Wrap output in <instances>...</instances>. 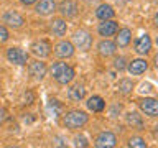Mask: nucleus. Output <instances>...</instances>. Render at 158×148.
<instances>
[{"label": "nucleus", "mask_w": 158, "mask_h": 148, "mask_svg": "<svg viewBox=\"0 0 158 148\" xmlns=\"http://www.w3.org/2000/svg\"><path fill=\"white\" fill-rule=\"evenodd\" d=\"M28 71H30V74H31L33 77L41 79L44 74H46V64H44L43 61H40V59H36V61H31V63H30Z\"/></svg>", "instance_id": "nucleus-12"}, {"label": "nucleus", "mask_w": 158, "mask_h": 148, "mask_svg": "<svg viewBox=\"0 0 158 148\" xmlns=\"http://www.w3.org/2000/svg\"><path fill=\"white\" fill-rule=\"evenodd\" d=\"M84 94H86V89H84L81 84H76V86H73L68 91V97H69V101H73V102H79L84 99Z\"/></svg>", "instance_id": "nucleus-18"}, {"label": "nucleus", "mask_w": 158, "mask_h": 148, "mask_svg": "<svg viewBox=\"0 0 158 148\" xmlns=\"http://www.w3.org/2000/svg\"><path fill=\"white\" fill-rule=\"evenodd\" d=\"M58 10L63 17L73 18V17H76V13H77V3L73 2V0H63V2L59 3Z\"/></svg>", "instance_id": "nucleus-8"}, {"label": "nucleus", "mask_w": 158, "mask_h": 148, "mask_svg": "<svg viewBox=\"0 0 158 148\" xmlns=\"http://www.w3.org/2000/svg\"><path fill=\"white\" fill-rule=\"evenodd\" d=\"M31 53L36 58H46L49 53H51V44H49L46 39H38V41L31 43Z\"/></svg>", "instance_id": "nucleus-6"}, {"label": "nucleus", "mask_w": 158, "mask_h": 148, "mask_svg": "<svg viewBox=\"0 0 158 148\" xmlns=\"http://www.w3.org/2000/svg\"><path fill=\"white\" fill-rule=\"evenodd\" d=\"M35 10L40 15H49L56 10V3H54V0H40Z\"/></svg>", "instance_id": "nucleus-14"}, {"label": "nucleus", "mask_w": 158, "mask_h": 148, "mask_svg": "<svg viewBox=\"0 0 158 148\" xmlns=\"http://www.w3.org/2000/svg\"><path fill=\"white\" fill-rule=\"evenodd\" d=\"M87 113L82 112V110H71L68 112L63 118V123L64 127L69 128V130H76V128H81L87 123Z\"/></svg>", "instance_id": "nucleus-2"}, {"label": "nucleus", "mask_w": 158, "mask_h": 148, "mask_svg": "<svg viewBox=\"0 0 158 148\" xmlns=\"http://www.w3.org/2000/svg\"><path fill=\"white\" fill-rule=\"evenodd\" d=\"M104 107H106V102H104L102 97H99V96L89 97V101H87V109H89V110H92V112H102Z\"/></svg>", "instance_id": "nucleus-20"}, {"label": "nucleus", "mask_w": 158, "mask_h": 148, "mask_svg": "<svg viewBox=\"0 0 158 148\" xmlns=\"http://www.w3.org/2000/svg\"><path fill=\"white\" fill-rule=\"evenodd\" d=\"M156 44H158V36H156Z\"/></svg>", "instance_id": "nucleus-35"}, {"label": "nucleus", "mask_w": 158, "mask_h": 148, "mask_svg": "<svg viewBox=\"0 0 158 148\" xmlns=\"http://www.w3.org/2000/svg\"><path fill=\"white\" fill-rule=\"evenodd\" d=\"M51 76L59 84H69L74 79V69L66 63H56L51 68Z\"/></svg>", "instance_id": "nucleus-1"}, {"label": "nucleus", "mask_w": 158, "mask_h": 148, "mask_svg": "<svg viewBox=\"0 0 158 148\" xmlns=\"http://www.w3.org/2000/svg\"><path fill=\"white\" fill-rule=\"evenodd\" d=\"M155 66L158 68V54H156V56H155Z\"/></svg>", "instance_id": "nucleus-33"}, {"label": "nucleus", "mask_w": 158, "mask_h": 148, "mask_svg": "<svg viewBox=\"0 0 158 148\" xmlns=\"http://www.w3.org/2000/svg\"><path fill=\"white\" fill-rule=\"evenodd\" d=\"M117 145V138L112 132H102L96 138V146L97 148H112Z\"/></svg>", "instance_id": "nucleus-7"}, {"label": "nucleus", "mask_w": 158, "mask_h": 148, "mask_svg": "<svg viewBox=\"0 0 158 148\" xmlns=\"http://www.w3.org/2000/svg\"><path fill=\"white\" fill-rule=\"evenodd\" d=\"M20 2H22L23 5H31V3L36 2V0H20Z\"/></svg>", "instance_id": "nucleus-32"}, {"label": "nucleus", "mask_w": 158, "mask_h": 148, "mask_svg": "<svg viewBox=\"0 0 158 148\" xmlns=\"http://www.w3.org/2000/svg\"><path fill=\"white\" fill-rule=\"evenodd\" d=\"M155 25H156V27H158V13L155 15Z\"/></svg>", "instance_id": "nucleus-34"}, {"label": "nucleus", "mask_w": 158, "mask_h": 148, "mask_svg": "<svg viewBox=\"0 0 158 148\" xmlns=\"http://www.w3.org/2000/svg\"><path fill=\"white\" fill-rule=\"evenodd\" d=\"M7 59L13 64L23 66V64L28 63V53H25L23 49H20V48H10L7 51Z\"/></svg>", "instance_id": "nucleus-5"}, {"label": "nucleus", "mask_w": 158, "mask_h": 148, "mask_svg": "<svg viewBox=\"0 0 158 148\" xmlns=\"http://www.w3.org/2000/svg\"><path fill=\"white\" fill-rule=\"evenodd\" d=\"M74 53V44L69 43V41H59L56 46H54V54H56L58 58H71Z\"/></svg>", "instance_id": "nucleus-9"}, {"label": "nucleus", "mask_w": 158, "mask_h": 148, "mask_svg": "<svg viewBox=\"0 0 158 148\" xmlns=\"http://www.w3.org/2000/svg\"><path fill=\"white\" fill-rule=\"evenodd\" d=\"M132 87H133V84H132V81H128V79H122V81L118 82V91L122 94H128L132 91Z\"/></svg>", "instance_id": "nucleus-23"}, {"label": "nucleus", "mask_w": 158, "mask_h": 148, "mask_svg": "<svg viewBox=\"0 0 158 148\" xmlns=\"http://www.w3.org/2000/svg\"><path fill=\"white\" fill-rule=\"evenodd\" d=\"M147 68H148V63L145 59H133V61L127 66L130 74H142V72L147 71Z\"/></svg>", "instance_id": "nucleus-15"}, {"label": "nucleus", "mask_w": 158, "mask_h": 148, "mask_svg": "<svg viewBox=\"0 0 158 148\" xmlns=\"http://www.w3.org/2000/svg\"><path fill=\"white\" fill-rule=\"evenodd\" d=\"M115 48H117V44L115 43H112V41H109V39H104V41H101L97 44V49H99V53L102 54V56H112L114 53H115Z\"/></svg>", "instance_id": "nucleus-17"}, {"label": "nucleus", "mask_w": 158, "mask_h": 148, "mask_svg": "<svg viewBox=\"0 0 158 148\" xmlns=\"http://www.w3.org/2000/svg\"><path fill=\"white\" fill-rule=\"evenodd\" d=\"M138 107H140V110L145 113V115H150V117L158 115V101L156 99H150V97L140 99V101H138Z\"/></svg>", "instance_id": "nucleus-4"}, {"label": "nucleus", "mask_w": 158, "mask_h": 148, "mask_svg": "<svg viewBox=\"0 0 158 148\" xmlns=\"http://www.w3.org/2000/svg\"><path fill=\"white\" fill-rule=\"evenodd\" d=\"M3 23H7L8 27H12V28H20L25 23V20H23V17L20 13L10 10V12H7L3 15Z\"/></svg>", "instance_id": "nucleus-10"}, {"label": "nucleus", "mask_w": 158, "mask_h": 148, "mask_svg": "<svg viewBox=\"0 0 158 148\" xmlns=\"http://www.w3.org/2000/svg\"><path fill=\"white\" fill-rule=\"evenodd\" d=\"M73 44L76 48H79L81 51H87L91 49V44H92V36L91 33L86 31V30H77L73 36Z\"/></svg>", "instance_id": "nucleus-3"}, {"label": "nucleus", "mask_w": 158, "mask_h": 148, "mask_svg": "<svg viewBox=\"0 0 158 148\" xmlns=\"http://www.w3.org/2000/svg\"><path fill=\"white\" fill-rule=\"evenodd\" d=\"M130 38H132V31L128 28H122L118 30V35L115 38V44L118 48H125L128 43H130Z\"/></svg>", "instance_id": "nucleus-16"}, {"label": "nucleus", "mask_w": 158, "mask_h": 148, "mask_svg": "<svg viewBox=\"0 0 158 148\" xmlns=\"http://www.w3.org/2000/svg\"><path fill=\"white\" fill-rule=\"evenodd\" d=\"M127 123L128 125H132V127H135V128H143V120H142V117L138 115L137 112H130V113H127Z\"/></svg>", "instance_id": "nucleus-22"}, {"label": "nucleus", "mask_w": 158, "mask_h": 148, "mask_svg": "<svg viewBox=\"0 0 158 148\" xmlns=\"http://www.w3.org/2000/svg\"><path fill=\"white\" fill-rule=\"evenodd\" d=\"M25 101H27L25 104H31L33 102V94L31 92H27V94H25Z\"/></svg>", "instance_id": "nucleus-30"}, {"label": "nucleus", "mask_w": 158, "mask_h": 148, "mask_svg": "<svg viewBox=\"0 0 158 148\" xmlns=\"http://www.w3.org/2000/svg\"><path fill=\"white\" fill-rule=\"evenodd\" d=\"M114 68L118 69V71H122V69H125V58H117L115 61H114Z\"/></svg>", "instance_id": "nucleus-26"}, {"label": "nucleus", "mask_w": 158, "mask_h": 148, "mask_svg": "<svg viewBox=\"0 0 158 148\" xmlns=\"http://www.w3.org/2000/svg\"><path fill=\"white\" fill-rule=\"evenodd\" d=\"M48 110L53 112V115H58V113H61L63 105H61V104H59L58 101H49V104H48Z\"/></svg>", "instance_id": "nucleus-24"}, {"label": "nucleus", "mask_w": 158, "mask_h": 148, "mask_svg": "<svg viewBox=\"0 0 158 148\" xmlns=\"http://www.w3.org/2000/svg\"><path fill=\"white\" fill-rule=\"evenodd\" d=\"M142 92H150V84H142Z\"/></svg>", "instance_id": "nucleus-31"}, {"label": "nucleus", "mask_w": 158, "mask_h": 148, "mask_svg": "<svg viewBox=\"0 0 158 148\" xmlns=\"http://www.w3.org/2000/svg\"><path fill=\"white\" fill-rule=\"evenodd\" d=\"M66 30H68V27H66V22H64V20L56 18L51 22V31H53L54 36H63V35L66 33Z\"/></svg>", "instance_id": "nucleus-21"}, {"label": "nucleus", "mask_w": 158, "mask_h": 148, "mask_svg": "<svg viewBox=\"0 0 158 148\" xmlns=\"http://www.w3.org/2000/svg\"><path fill=\"white\" fill-rule=\"evenodd\" d=\"M117 30H118V27L115 22H112V20H102V23L99 25L97 31L101 36H112V35L117 33Z\"/></svg>", "instance_id": "nucleus-11"}, {"label": "nucleus", "mask_w": 158, "mask_h": 148, "mask_svg": "<svg viewBox=\"0 0 158 148\" xmlns=\"http://www.w3.org/2000/svg\"><path fill=\"white\" fill-rule=\"evenodd\" d=\"M7 118V110H5L3 107H0V125L3 123V120Z\"/></svg>", "instance_id": "nucleus-29"}, {"label": "nucleus", "mask_w": 158, "mask_h": 148, "mask_svg": "<svg viewBox=\"0 0 158 148\" xmlns=\"http://www.w3.org/2000/svg\"><path fill=\"white\" fill-rule=\"evenodd\" d=\"M152 49V39L148 35H142L140 38L135 41V51L138 54H147Z\"/></svg>", "instance_id": "nucleus-13"}, {"label": "nucleus", "mask_w": 158, "mask_h": 148, "mask_svg": "<svg viewBox=\"0 0 158 148\" xmlns=\"http://www.w3.org/2000/svg\"><path fill=\"white\" fill-rule=\"evenodd\" d=\"M128 146L145 148V146H147V143H145V140H143V138H140V137H133V138H130V140H128Z\"/></svg>", "instance_id": "nucleus-25"}, {"label": "nucleus", "mask_w": 158, "mask_h": 148, "mask_svg": "<svg viewBox=\"0 0 158 148\" xmlns=\"http://www.w3.org/2000/svg\"><path fill=\"white\" fill-rule=\"evenodd\" d=\"M74 145H76V146H87L89 143H87V140H86V137L79 135V137L74 138Z\"/></svg>", "instance_id": "nucleus-27"}, {"label": "nucleus", "mask_w": 158, "mask_h": 148, "mask_svg": "<svg viewBox=\"0 0 158 148\" xmlns=\"http://www.w3.org/2000/svg\"><path fill=\"white\" fill-rule=\"evenodd\" d=\"M7 39H8V30L3 25H0V43H5Z\"/></svg>", "instance_id": "nucleus-28"}, {"label": "nucleus", "mask_w": 158, "mask_h": 148, "mask_svg": "<svg viewBox=\"0 0 158 148\" xmlns=\"http://www.w3.org/2000/svg\"><path fill=\"white\" fill-rule=\"evenodd\" d=\"M114 8L110 7V5H107V3H102V5H99L97 10H96V17L99 20H110L114 17Z\"/></svg>", "instance_id": "nucleus-19"}]
</instances>
